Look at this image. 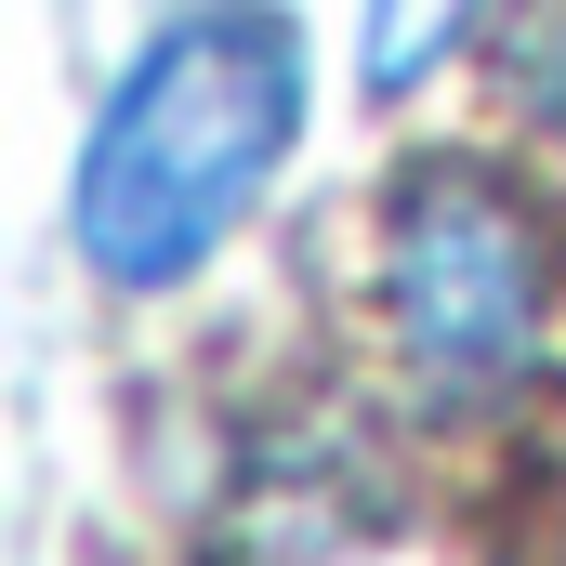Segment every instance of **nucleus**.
Segmentation results:
<instances>
[{"label":"nucleus","mask_w":566,"mask_h":566,"mask_svg":"<svg viewBox=\"0 0 566 566\" xmlns=\"http://www.w3.org/2000/svg\"><path fill=\"white\" fill-rule=\"evenodd\" d=\"M303 93L316 66L277 0H185L80 145V264L106 290H185L277 185Z\"/></svg>","instance_id":"nucleus-1"},{"label":"nucleus","mask_w":566,"mask_h":566,"mask_svg":"<svg viewBox=\"0 0 566 566\" xmlns=\"http://www.w3.org/2000/svg\"><path fill=\"white\" fill-rule=\"evenodd\" d=\"M382 343L422 409H501L554 369V224L514 171L488 158H422L382 198L369 251Z\"/></svg>","instance_id":"nucleus-2"},{"label":"nucleus","mask_w":566,"mask_h":566,"mask_svg":"<svg viewBox=\"0 0 566 566\" xmlns=\"http://www.w3.org/2000/svg\"><path fill=\"white\" fill-rule=\"evenodd\" d=\"M488 0H369V40H356V66H369V93H409L434 80L448 53H461V27H474Z\"/></svg>","instance_id":"nucleus-3"},{"label":"nucleus","mask_w":566,"mask_h":566,"mask_svg":"<svg viewBox=\"0 0 566 566\" xmlns=\"http://www.w3.org/2000/svg\"><path fill=\"white\" fill-rule=\"evenodd\" d=\"M501 93H514L527 133L566 145V0H514L501 13Z\"/></svg>","instance_id":"nucleus-4"}]
</instances>
